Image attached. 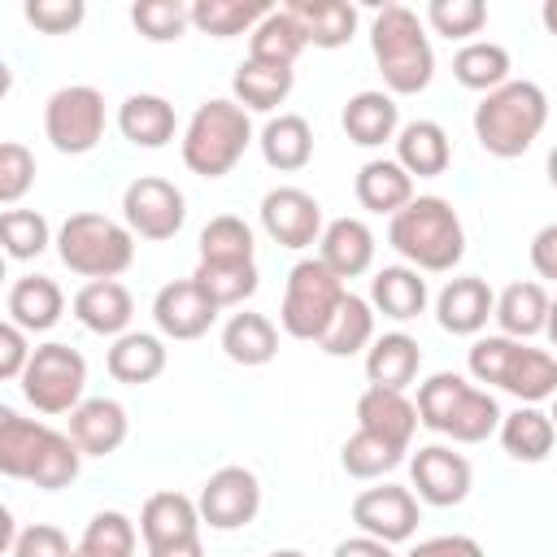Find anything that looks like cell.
Wrapping results in <instances>:
<instances>
[{
  "mask_svg": "<svg viewBox=\"0 0 557 557\" xmlns=\"http://www.w3.org/2000/svg\"><path fill=\"white\" fill-rule=\"evenodd\" d=\"M396 161L405 165L409 178H440L453 161V144H448V131L431 117H418V122H405L400 135H396Z\"/></svg>",
  "mask_w": 557,
  "mask_h": 557,
  "instance_id": "28",
  "label": "cell"
},
{
  "mask_svg": "<svg viewBox=\"0 0 557 557\" xmlns=\"http://www.w3.org/2000/svg\"><path fill=\"white\" fill-rule=\"evenodd\" d=\"M131 418L113 396H91L70 413V440L83 448V457H109L126 444Z\"/></svg>",
  "mask_w": 557,
  "mask_h": 557,
  "instance_id": "20",
  "label": "cell"
},
{
  "mask_svg": "<svg viewBox=\"0 0 557 557\" xmlns=\"http://www.w3.org/2000/svg\"><path fill=\"white\" fill-rule=\"evenodd\" d=\"M104 96L87 83H70V87H57L44 104V135L57 152L65 157H83L91 152L100 139H104Z\"/></svg>",
  "mask_w": 557,
  "mask_h": 557,
  "instance_id": "10",
  "label": "cell"
},
{
  "mask_svg": "<svg viewBox=\"0 0 557 557\" xmlns=\"http://www.w3.org/2000/svg\"><path fill=\"white\" fill-rule=\"evenodd\" d=\"M296 87V70L287 65H265V61H239L231 78V100L244 104L248 113H274Z\"/></svg>",
  "mask_w": 557,
  "mask_h": 557,
  "instance_id": "35",
  "label": "cell"
},
{
  "mask_svg": "<svg viewBox=\"0 0 557 557\" xmlns=\"http://www.w3.org/2000/svg\"><path fill=\"white\" fill-rule=\"evenodd\" d=\"M518 339L509 335H479L466 352V366H470V379L483 383V387H500V374H505V361L513 352Z\"/></svg>",
  "mask_w": 557,
  "mask_h": 557,
  "instance_id": "50",
  "label": "cell"
},
{
  "mask_svg": "<svg viewBox=\"0 0 557 557\" xmlns=\"http://www.w3.org/2000/svg\"><path fill=\"white\" fill-rule=\"evenodd\" d=\"M117 131L126 135V144L135 148H165L178 131L174 104L157 91H135L117 104Z\"/></svg>",
  "mask_w": 557,
  "mask_h": 557,
  "instance_id": "25",
  "label": "cell"
},
{
  "mask_svg": "<svg viewBox=\"0 0 557 557\" xmlns=\"http://www.w3.org/2000/svg\"><path fill=\"white\" fill-rule=\"evenodd\" d=\"M409 487H418L413 496L422 505H435V509H453L470 496L474 487V470L461 453H453L448 444H426L409 457Z\"/></svg>",
  "mask_w": 557,
  "mask_h": 557,
  "instance_id": "14",
  "label": "cell"
},
{
  "mask_svg": "<svg viewBox=\"0 0 557 557\" xmlns=\"http://www.w3.org/2000/svg\"><path fill=\"white\" fill-rule=\"evenodd\" d=\"M87 392V361L78 348L48 339L35 348L26 374H22V396L39 413H74Z\"/></svg>",
  "mask_w": 557,
  "mask_h": 557,
  "instance_id": "9",
  "label": "cell"
},
{
  "mask_svg": "<svg viewBox=\"0 0 557 557\" xmlns=\"http://www.w3.org/2000/svg\"><path fill=\"white\" fill-rule=\"evenodd\" d=\"M270 557H305V553H300V548H274Z\"/></svg>",
  "mask_w": 557,
  "mask_h": 557,
  "instance_id": "61",
  "label": "cell"
},
{
  "mask_svg": "<svg viewBox=\"0 0 557 557\" xmlns=\"http://www.w3.org/2000/svg\"><path fill=\"white\" fill-rule=\"evenodd\" d=\"M544 335H548V344L557 348V296L548 300V322H544Z\"/></svg>",
  "mask_w": 557,
  "mask_h": 557,
  "instance_id": "59",
  "label": "cell"
},
{
  "mask_svg": "<svg viewBox=\"0 0 557 557\" xmlns=\"http://www.w3.org/2000/svg\"><path fill=\"white\" fill-rule=\"evenodd\" d=\"M78 470L83 448L70 440V431L22 418L17 409H0V474L35 483L44 492H61L78 479Z\"/></svg>",
  "mask_w": 557,
  "mask_h": 557,
  "instance_id": "1",
  "label": "cell"
},
{
  "mask_svg": "<svg viewBox=\"0 0 557 557\" xmlns=\"http://www.w3.org/2000/svg\"><path fill=\"white\" fill-rule=\"evenodd\" d=\"M26 22L44 35H70L83 26L87 17V4L83 0H26Z\"/></svg>",
  "mask_w": 557,
  "mask_h": 557,
  "instance_id": "51",
  "label": "cell"
},
{
  "mask_svg": "<svg viewBox=\"0 0 557 557\" xmlns=\"http://www.w3.org/2000/svg\"><path fill=\"white\" fill-rule=\"evenodd\" d=\"M9 553H13V557H74L70 535H65L61 527H52V522H30V527H22V535L13 540Z\"/></svg>",
  "mask_w": 557,
  "mask_h": 557,
  "instance_id": "52",
  "label": "cell"
},
{
  "mask_svg": "<svg viewBox=\"0 0 557 557\" xmlns=\"http://www.w3.org/2000/svg\"><path fill=\"white\" fill-rule=\"evenodd\" d=\"M405 461V448H396V444H387V440H379V435H370V431H352L348 440H344V448H339V466H344V474L348 479H383V474H392L396 466Z\"/></svg>",
  "mask_w": 557,
  "mask_h": 557,
  "instance_id": "43",
  "label": "cell"
},
{
  "mask_svg": "<svg viewBox=\"0 0 557 557\" xmlns=\"http://www.w3.org/2000/svg\"><path fill=\"white\" fill-rule=\"evenodd\" d=\"M170 352H165V339L161 335H148V331H126L109 344L104 352V366L117 383H131V387H144L152 379H161Z\"/></svg>",
  "mask_w": 557,
  "mask_h": 557,
  "instance_id": "31",
  "label": "cell"
},
{
  "mask_svg": "<svg viewBox=\"0 0 557 557\" xmlns=\"http://www.w3.org/2000/svg\"><path fill=\"white\" fill-rule=\"evenodd\" d=\"M405 557H487V553L474 535H431V540H418Z\"/></svg>",
  "mask_w": 557,
  "mask_h": 557,
  "instance_id": "54",
  "label": "cell"
},
{
  "mask_svg": "<svg viewBox=\"0 0 557 557\" xmlns=\"http://www.w3.org/2000/svg\"><path fill=\"white\" fill-rule=\"evenodd\" d=\"M4 309H9V322H17L26 335L35 331H52L57 322H61V313H65V292L57 287V278H48V274H22L13 287H9V300H4Z\"/></svg>",
  "mask_w": 557,
  "mask_h": 557,
  "instance_id": "27",
  "label": "cell"
},
{
  "mask_svg": "<svg viewBox=\"0 0 557 557\" xmlns=\"http://www.w3.org/2000/svg\"><path fill=\"white\" fill-rule=\"evenodd\" d=\"M252 144V122H248V109L226 100V96H213L205 100L183 139H178V152H183V165L200 178H222L239 165V157L248 152Z\"/></svg>",
  "mask_w": 557,
  "mask_h": 557,
  "instance_id": "6",
  "label": "cell"
},
{
  "mask_svg": "<svg viewBox=\"0 0 557 557\" xmlns=\"http://www.w3.org/2000/svg\"><path fill=\"white\" fill-rule=\"evenodd\" d=\"M544 170H548V183H553V191H557V144L548 148V161H544Z\"/></svg>",
  "mask_w": 557,
  "mask_h": 557,
  "instance_id": "60",
  "label": "cell"
},
{
  "mask_svg": "<svg viewBox=\"0 0 557 557\" xmlns=\"http://www.w3.org/2000/svg\"><path fill=\"white\" fill-rule=\"evenodd\" d=\"M0 239H4V252H9L13 261H30V257H39L48 244H57L48 218L35 213V209H4V213H0Z\"/></svg>",
  "mask_w": 557,
  "mask_h": 557,
  "instance_id": "46",
  "label": "cell"
},
{
  "mask_svg": "<svg viewBox=\"0 0 557 557\" xmlns=\"http://www.w3.org/2000/svg\"><path fill=\"white\" fill-rule=\"evenodd\" d=\"M352 522H357L361 535H374L383 544H405V540H413V531L422 522V509H418V496L409 487L383 483V487L357 492Z\"/></svg>",
  "mask_w": 557,
  "mask_h": 557,
  "instance_id": "15",
  "label": "cell"
},
{
  "mask_svg": "<svg viewBox=\"0 0 557 557\" xmlns=\"http://www.w3.org/2000/svg\"><path fill=\"white\" fill-rule=\"evenodd\" d=\"M370 52L392 96H418L435 78V52L422 17L405 4H383L370 22Z\"/></svg>",
  "mask_w": 557,
  "mask_h": 557,
  "instance_id": "4",
  "label": "cell"
},
{
  "mask_svg": "<svg viewBox=\"0 0 557 557\" xmlns=\"http://www.w3.org/2000/svg\"><path fill=\"white\" fill-rule=\"evenodd\" d=\"M331 557H396V553H392V544H383L374 535H348V540L335 544Z\"/></svg>",
  "mask_w": 557,
  "mask_h": 557,
  "instance_id": "56",
  "label": "cell"
},
{
  "mask_svg": "<svg viewBox=\"0 0 557 557\" xmlns=\"http://www.w3.org/2000/svg\"><path fill=\"white\" fill-rule=\"evenodd\" d=\"M222 352L244 370L270 366L278 357V326L265 313H252V309L231 313L226 326H222Z\"/></svg>",
  "mask_w": 557,
  "mask_h": 557,
  "instance_id": "33",
  "label": "cell"
},
{
  "mask_svg": "<svg viewBox=\"0 0 557 557\" xmlns=\"http://www.w3.org/2000/svg\"><path fill=\"white\" fill-rule=\"evenodd\" d=\"M553 426H557V396H553Z\"/></svg>",
  "mask_w": 557,
  "mask_h": 557,
  "instance_id": "62",
  "label": "cell"
},
{
  "mask_svg": "<svg viewBox=\"0 0 557 557\" xmlns=\"http://www.w3.org/2000/svg\"><path fill=\"white\" fill-rule=\"evenodd\" d=\"M318 261L339 274L344 283L366 274L374 265V231L361 222V218H335L326 222L322 239H318Z\"/></svg>",
  "mask_w": 557,
  "mask_h": 557,
  "instance_id": "22",
  "label": "cell"
},
{
  "mask_svg": "<svg viewBox=\"0 0 557 557\" xmlns=\"http://www.w3.org/2000/svg\"><path fill=\"white\" fill-rule=\"evenodd\" d=\"M257 144H261L265 165L278 170V174H296V170H305V165L313 161V126H309L300 113H278V117H270V122L261 126Z\"/></svg>",
  "mask_w": 557,
  "mask_h": 557,
  "instance_id": "32",
  "label": "cell"
},
{
  "mask_svg": "<svg viewBox=\"0 0 557 557\" xmlns=\"http://www.w3.org/2000/svg\"><path fill=\"white\" fill-rule=\"evenodd\" d=\"M531 270L540 278L557 283V222H548V226H540L531 235Z\"/></svg>",
  "mask_w": 557,
  "mask_h": 557,
  "instance_id": "55",
  "label": "cell"
},
{
  "mask_svg": "<svg viewBox=\"0 0 557 557\" xmlns=\"http://www.w3.org/2000/svg\"><path fill=\"white\" fill-rule=\"evenodd\" d=\"M492 313H496V292L479 274L448 278L435 296V322L448 335H479L492 322Z\"/></svg>",
  "mask_w": 557,
  "mask_h": 557,
  "instance_id": "17",
  "label": "cell"
},
{
  "mask_svg": "<svg viewBox=\"0 0 557 557\" xmlns=\"http://www.w3.org/2000/svg\"><path fill=\"white\" fill-rule=\"evenodd\" d=\"M148 557H205V544H200V535H196V540H183V544L148 548Z\"/></svg>",
  "mask_w": 557,
  "mask_h": 557,
  "instance_id": "57",
  "label": "cell"
},
{
  "mask_svg": "<svg viewBox=\"0 0 557 557\" xmlns=\"http://www.w3.org/2000/svg\"><path fill=\"white\" fill-rule=\"evenodd\" d=\"M131 22L148 44H174L191 26V4H183V0H139V4H131Z\"/></svg>",
  "mask_w": 557,
  "mask_h": 557,
  "instance_id": "47",
  "label": "cell"
},
{
  "mask_svg": "<svg viewBox=\"0 0 557 557\" xmlns=\"http://www.w3.org/2000/svg\"><path fill=\"white\" fill-rule=\"evenodd\" d=\"M265 13H270L265 0H196L191 26L213 39H235V35H252Z\"/></svg>",
  "mask_w": 557,
  "mask_h": 557,
  "instance_id": "40",
  "label": "cell"
},
{
  "mask_svg": "<svg viewBox=\"0 0 557 557\" xmlns=\"http://www.w3.org/2000/svg\"><path fill=\"white\" fill-rule=\"evenodd\" d=\"M500 392H509L518 405H544L557 396V352L548 348H531V344H513L505 374H500Z\"/></svg>",
  "mask_w": 557,
  "mask_h": 557,
  "instance_id": "23",
  "label": "cell"
},
{
  "mask_svg": "<svg viewBox=\"0 0 557 557\" xmlns=\"http://www.w3.org/2000/svg\"><path fill=\"white\" fill-rule=\"evenodd\" d=\"M218 305L196 278H174L152 296V322L165 339H200L218 322Z\"/></svg>",
  "mask_w": 557,
  "mask_h": 557,
  "instance_id": "16",
  "label": "cell"
},
{
  "mask_svg": "<svg viewBox=\"0 0 557 557\" xmlns=\"http://www.w3.org/2000/svg\"><path fill=\"white\" fill-rule=\"evenodd\" d=\"M261 231L278 244V248H313L326 231L322 222V205L305 191V187H270L261 196Z\"/></svg>",
  "mask_w": 557,
  "mask_h": 557,
  "instance_id": "13",
  "label": "cell"
},
{
  "mask_svg": "<svg viewBox=\"0 0 557 557\" xmlns=\"http://www.w3.org/2000/svg\"><path fill=\"white\" fill-rule=\"evenodd\" d=\"M35 187V152L17 139L0 144V205L17 209V200Z\"/></svg>",
  "mask_w": 557,
  "mask_h": 557,
  "instance_id": "49",
  "label": "cell"
},
{
  "mask_svg": "<svg viewBox=\"0 0 557 557\" xmlns=\"http://www.w3.org/2000/svg\"><path fill=\"white\" fill-rule=\"evenodd\" d=\"M309 48L305 26L287 13V9H270L257 30L248 35V61H265V65H296V57Z\"/></svg>",
  "mask_w": 557,
  "mask_h": 557,
  "instance_id": "38",
  "label": "cell"
},
{
  "mask_svg": "<svg viewBox=\"0 0 557 557\" xmlns=\"http://www.w3.org/2000/svg\"><path fill=\"white\" fill-rule=\"evenodd\" d=\"M57 257L70 274H83L87 283L96 278H117L135 261V235L126 222L104 218V213H70L57 231Z\"/></svg>",
  "mask_w": 557,
  "mask_h": 557,
  "instance_id": "7",
  "label": "cell"
},
{
  "mask_svg": "<svg viewBox=\"0 0 557 557\" xmlns=\"http://www.w3.org/2000/svg\"><path fill=\"white\" fill-rule=\"evenodd\" d=\"M548 292L540 287V283H509L500 296H496V326H500V335H509V339H535V335H544V322H548Z\"/></svg>",
  "mask_w": 557,
  "mask_h": 557,
  "instance_id": "36",
  "label": "cell"
},
{
  "mask_svg": "<svg viewBox=\"0 0 557 557\" xmlns=\"http://www.w3.org/2000/svg\"><path fill=\"white\" fill-rule=\"evenodd\" d=\"M348 287L339 274H331L318 257H305L287 270V287H283V305H278V326L292 339H322L335 309L344 305Z\"/></svg>",
  "mask_w": 557,
  "mask_h": 557,
  "instance_id": "8",
  "label": "cell"
},
{
  "mask_svg": "<svg viewBox=\"0 0 557 557\" xmlns=\"http://www.w3.org/2000/svg\"><path fill=\"white\" fill-rule=\"evenodd\" d=\"M426 26L444 39L474 44V35L487 26V4L483 0H431L426 4Z\"/></svg>",
  "mask_w": 557,
  "mask_h": 557,
  "instance_id": "48",
  "label": "cell"
},
{
  "mask_svg": "<svg viewBox=\"0 0 557 557\" xmlns=\"http://www.w3.org/2000/svg\"><path fill=\"white\" fill-rule=\"evenodd\" d=\"M135 522L122 509H100L83 527V540L74 544V557H135Z\"/></svg>",
  "mask_w": 557,
  "mask_h": 557,
  "instance_id": "44",
  "label": "cell"
},
{
  "mask_svg": "<svg viewBox=\"0 0 557 557\" xmlns=\"http://www.w3.org/2000/svg\"><path fill=\"white\" fill-rule=\"evenodd\" d=\"M540 22H544V30H548V35H557V0H544Z\"/></svg>",
  "mask_w": 557,
  "mask_h": 557,
  "instance_id": "58",
  "label": "cell"
},
{
  "mask_svg": "<svg viewBox=\"0 0 557 557\" xmlns=\"http://www.w3.org/2000/svg\"><path fill=\"white\" fill-rule=\"evenodd\" d=\"M366 300L374 305V313H383L392 322H413L426 309L431 292H426L422 270H413V265H383L370 278V296Z\"/></svg>",
  "mask_w": 557,
  "mask_h": 557,
  "instance_id": "29",
  "label": "cell"
},
{
  "mask_svg": "<svg viewBox=\"0 0 557 557\" xmlns=\"http://www.w3.org/2000/svg\"><path fill=\"white\" fill-rule=\"evenodd\" d=\"M500 448L513 457V461H544L557 444V426H553V413H544L540 405H518L513 413L500 418Z\"/></svg>",
  "mask_w": 557,
  "mask_h": 557,
  "instance_id": "34",
  "label": "cell"
},
{
  "mask_svg": "<svg viewBox=\"0 0 557 557\" xmlns=\"http://www.w3.org/2000/svg\"><path fill=\"white\" fill-rule=\"evenodd\" d=\"M196 244H200V261H213V265H244V261H252V248H257L252 226L235 213L209 218Z\"/></svg>",
  "mask_w": 557,
  "mask_h": 557,
  "instance_id": "42",
  "label": "cell"
},
{
  "mask_svg": "<svg viewBox=\"0 0 557 557\" xmlns=\"http://www.w3.org/2000/svg\"><path fill=\"white\" fill-rule=\"evenodd\" d=\"M30 357H35V348H30L26 331H22L17 322H4V326H0V379H4V383H22Z\"/></svg>",
  "mask_w": 557,
  "mask_h": 557,
  "instance_id": "53",
  "label": "cell"
},
{
  "mask_svg": "<svg viewBox=\"0 0 557 557\" xmlns=\"http://www.w3.org/2000/svg\"><path fill=\"white\" fill-rule=\"evenodd\" d=\"M374 339H379V335H374V305H370L366 296H352V292H348L344 305L335 309L326 335L318 339V348H322L326 357H357V352H366Z\"/></svg>",
  "mask_w": 557,
  "mask_h": 557,
  "instance_id": "39",
  "label": "cell"
},
{
  "mask_svg": "<svg viewBox=\"0 0 557 557\" xmlns=\"http://www.w3.org/2000/svg\"><path fill=\"white\" fill-rule=\"evenodd\" d=\"M122 222L131 226V235L161 244V239H174V235L183 231V222H187V200H183V191H178L170 178H161V174H139V178L126 183V191H122Z\"/></svg>",
  "mask_w": 557,
  "mask_h": 557,
  "instance_id": "11",
  "label": "cell"
},
{
  "mask_svg": "<svg viewBox=\"0 0 557 557\" xmlns=\"http://www.w3.org/2000/svg\"><path fill=\"white\" fill-rule=\"evenodd\" d=\"M191 278L209 292V300H213L218 309H235V305H244L248 296H257V287H261L257 261H244V265H213V261H196Z\"/></svg>",
  "mask_w": 557,
  "mask_h": 557,
  "instance_id": "45",
  "label": "cell"
},
{
  "mask_svg": "<svg viewBox=\"0 0 557 557\" xmlns=\"http://www.w3.org/2000/svg\"><path fill=\"white\" fill-rule=\"evenodd\" d=\"M74 318L91 331V335H126L131 318H135V300L117 278H96L83 283L74 292Z\"/></svg>",
  "mask_w": 557,
  "mask_h": 557,
  "instance_id": "24",
  "label": "cell"
},
{
  "mask_svg": "<svg viewBox=\"0 0 557 557\" xmlns=\"http://www.w3.org/2000/svg\"><path fill=\"white\" fill-rule=\"evenodd\" d=\"M387 244L422 274H448L466 257V226L444 196H413L392 222Z\"/></svg>",
  "mask_w": 557,
  "mask_h": 557,
  "instance_id": "2",
  "label": "cell"
},
{
  "mask_svg": "<svg viewBox=\"0 0 557 557\" xmlns=\"http://www.w3.org/2000/svg\"><path fill=\"white\" fill-rule=\"evenodd\" d=\"M352 191H357V205L366 213H387L396 218L409 200H413V178L405 174V165L396 157H374L357 170L352 178Z\"/></svg>",
  "mask_w": 557,
  "mask_h": 557,
  "instance_id": "26",
  "label": "cell"
},
{
  "mask_svg": "<svg viewBox=\"0 0 557 557\" xmlns=\"http://www.w3.org/2000/svg\"><path fill=\"white\" fill-rule=\"evenodd\" d=\"M422 370V348L413 335L405 331H387L366 348V379L370 387H387V392H405Z\"/></svg>",
  "mask_w": 557,
  "mask_h": 557,
  "instance_id": "30",
  "label": "cell"
},
{
  "mask_svg": "<svg viewBox=\"0 0 557 557\" xmlns=\"http://www.w3.org/2000/svg\"><path fill=\"white\" fill-rule=\"evenodd\" d=\"M453 78L470 91H496L509 83V52L492 39H474V44H461L453 52Z\"/></svg>",
  "mask_w": 557,
  "mask_h": 557,
  "instance_id": "41",
  "label": "cell"
},
{
  "mask_svg": "<svg viewBox=\"0 0 557 557\" xmlns=\"http://www.w3.org/2000/svg\"><path fill=\"white\" fill-rule=\"evenodd\" d=\"M500 405L487 387L466 383L457 370H440L426 383H418V422L435 435H448L453 444H483L500 431Z\"/></svg>",
  "mask_w": 557,
  "mask_h": 557,
  "instance_id": "3",
  "label": "cell"
},
{
  "mask_svg": "<svg viewBox=\"0 0 557 557\" xmlns=\"http://www.w3.org/2000/svg\"><path fill=\"white\" fill-rule=\"evenodd\" d=\"M196 505H200V518L209 531H239L261 509V483L248 466H222L205 479Z\"/></svg>",
  "mask_w": 557,
  "mask_h": 557,
  "instance_id": "12",
  "label": "cell"
},
{
  "mask_svg": "<svg viewBox=\"0 0 557 557\" xmlns=\"http://www.w3.org/2000/svg\"><path fill=\"white\" fill-rule=\"evenodd\" d=\"M205 527L200 518V505L187 496V492H152L139 509V535L148 548H165V544H183V540H196Z\"/></svg>",
  "mask_w": 557,
  "mask_h": 557,
  "instance_id": "18",
  "label": "cell"
},
{
  "mask_svg": "<svg viewBox=\"0 0 557 557\" xmlns=\"http://www.w3.org/2000/svg\"><path fill=\"white\" fill-rule=\"evenodd\" d=\"M544 122H548V96L531 78H509L505 87L487 91L474 104V139L483 152L500 161L522 157L540 139Z\"/></svg>",
  "mask_w": 557,
  "mask_h": 557,
  "instance_id": "5",
  "label": "cell"
},
{
  "mask_svg": "<svg viewBox=\"0 0 557 557\" xmlns=\"http://www.w3.org/2000/svg\"><path fill=\"white\" fill-rule=\"evenodd\" d=\"M357 426L409 453V444H413V431H418L422 422H418V405H413L405 392L366 387V392L357 396Z\"/></svg>",
  "mask_w": 557,
  "mask_h": 557,
  "instance_id": "19",
  "label": "cell"
},
{
  "mask_svg": "<svg viewBox=\"0 0 557 557\" xmlns=\"http://www.w3.org/2000/svg\"><path fill=\"white\" fill-rule=\"evenodd\" d=\"M339 126L357 148H383L387 139L396 144L400 104H396L392 91H357V96H348V104L339 113Z\"/></svg>",
  "mask_w": 557,
  "mask_h": 557,
  "instance_id": "21",
  "label": "cell"
},
{
  "mask_svg": "<svg viewBox=\"0 0 557 557\" xmlns=\"http://www.w3.org/2000/svg\"><path fill=\"white\" fill-rule=\"evenodd\" d=\"M300 26H305V39L313 48H344L352 35H357V9L348 0H292L283 4Z\"/></svg>",
  "mask_w": 557,
  "mask_h": 557,
  "instance_id": "37",
  "label": "cell"
}]
</instances>
